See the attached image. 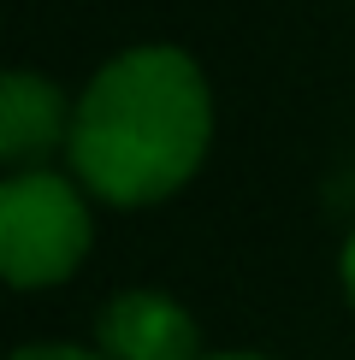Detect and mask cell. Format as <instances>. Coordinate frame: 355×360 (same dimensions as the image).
I'll use <instances>...</instances> for the list:
<instances>
[{
    "label": "cell",
    "mask_w": 355,
    "mask_h": 360,
    "mask_svg": "<svg viewBox=\"0 0 355 360\" xmlns=\"http://www.w3.org/2000/svg\"><path fill=\"white\" fill-rule=\"evenodd\" d=\"M6 360H107L101 349H83V342H24Z\"/></svg>",
    "instance_id": "5"
},
{
    "label": "cell",
    "mask_w": 355,
    "mask_h": 360,
    "mask_svg": "<svg viewBox=\"0 0 355 360\" xmlns=\"http://www.w3.org/2000/svg\"><path fill=\"white\" fill-rule=\"evenodd\" d=\"M201 360H266V354H201Z\"/></svg>",
    "instance_id": "7"
},
{
    "label": "cell",
    "mask_w": 355,
    "mask_h": 360,
    "mask_svg": "<svg viewBox=\"0 0 355 360\" xmlns=\"http://www.w3.org/2000/svg\"><path fill=\"white\" fill-rule=\"evenodd\" d=\"M71 107L77 101H66V89L42 71H0V166H48L71 142Z\"/></svg>",
    "instance_id": "4"
},
{
    "label": "cell",
    "mask_w": 355,
    "mask_h": 360,
    "mask_svg": "<svg viewBox=\"0 0 355 360\" xmlns=\"http://www.w3.org/2000/svg\"><path fill=\"white\" fill-rule=\"evenodd\" d=\"M95 219L89 189L54 166H30L0 177V283L48 290L89 260Z\"/></svg>",
    "instance_id": "2"
},
{
    "label": "cell",
    "mask_w": 355,
    "mask_h": 360,
    "mask_svg": "<svg viewBox=\"0 0 355 360\" xmlns=\"http://www.w3.org/2000/svg\"><path fill=\"white\" fill-rule=\"evenodd\" d=\"M95 349L107 360H201V331L166 290H118L95 313Z\"/></svg>",
    "instance_id": "3"
},
{
    "label": "cell",
    "mask_w": 355,
    "mask_h": 360,
    "mask_svg": "<svg viewBox=\"0 0 355 360\" xmlns=\"http://www.w3.org/2000/svg\"><path fill=\"white\" fill-rule=\"evenodd\" d=\"M213 89L184 48L148 41L83 83L71 107V177L107 207H154L201 172Z\"/></svg>",
    "instance_id": "1"
},
{
    "label": "cell",
    "mask_w": 355,
    "mask_h": 360,
    "mask_svg": "<svg viewBox=\"0 0 355 360\" xmlns=\"http://www.w3.org/2000/svg\"><path fill=\"white\" fill-rule=\"evenodd\" d=\"M344 290H349V302H355V236H349V248H344Z\"/></svg>",
    "instance_id": "6"
}]
</instances>
